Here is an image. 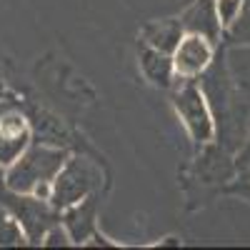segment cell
Segmentation results:
<instances>
[{"label":"cell","instance_id":"cell-2","mask_svg":"<svg viewBox=\"0 0 250 250\" xmlns=\"http://www.w3.org/2000/svg\"><path fill=\"white\" fill-rule=\"evenodd\" d=\"M98 185H100L98 165L88 158H70L62 163V168L53 178L50 205L55 210H65V208L80 203L83 198H88Z\"/></svg>","mask_w":250,"mask_h":250},{"label":"cell","instance_id":"cell-6","mask_svg":"<svg viewBox=\"0 0 250 250\" xmlns=\"http://www.w3.org/2000/svg\"><path fill=\"white\" fill-rule=\"evenodd\" d=\"M30 143V130L25 118L8 110L3 118H0V165H13L20 153L28 148Z\"/></svg>","mask_w":250,"mask_h":250},{"label":"cell","instance_id":"cell-9","mask_svg":"<svg viewBox=\"0 0 250 250\" xmlns=\"http://www.w3.org/2000/svg\"><path fill=\"white\" fill-rule=\"evenodd\" d=\"M140 68L145 73V78H148L153 85L158 88H170L173 80H175V65H173V55L168 53H160L150 45H140Z\"/></svg>","mask_w":250,"mask_h":250},{"label":"cell","instance_id":"cell-15","mask_svg":"<svg viewBox=\"0 0 250 250\" xmlns=\"http://www.w3.org/2000/svg\"><path fill=\"white\" fill-rule=\"evenodd\" d=\"M43 243H45L48 248H68V245H70L73 240H70V235H68V230H65V228H60V225H53L50 230L45 233Z\"/></svg>","mask_w":250,"mask_h":250},{"label":"cell","instance_id":"cell-17","mask_svg":"<svg viewBox=\"0 0 250 250\" xmlns=\"http://www.w3.org/2000/svg\"><path fill=\"white\" fill-rule=\"evenodd\" d=\"M90 245H105V248H115L113 243H108V238H103V235H93V243Z\"/></svg>","mask_w":250,"mask_h":250},{"label":"cell","instance_id":"cell-21","mask_svg":"<svg viewBox=\"0 0 250 250\" xmlns=\"http://www.w3.org/2000/svg\"><path fill=\"white\" fill-rule=\"evenodd\" d=\"M0 168H3V165H0Z\"/></svg>","mask_w":250,"mask_h":250},{"label":"cell","instance_id":"cell-20","mask_svg":"<svg viewBox=\"0 0 250 250\" xmlns=\"http://www.w3.org/2000/svg\"><path fill=\"white\" fill-rule=\"evenodd\" d=\"M248 180H250V173H248Z\"/></svg>","mask_w":250,"mask_h":250},{"label":"cell","instance_id":"cell-10","mask_svg":"<svg viewBox=\"0 0 250 250\" xmlns=\"http://www.w3.org/2000/svg\"><path fill=\"white\" fill-rule=\"evenodd\" d=\"M223 65L228 78H230V85L243 95L245 103H250V43L245 45L235 43L233 48H228Z\"/></svg>","mask_w":250,"mask_h":250},{"label":"cell","instance_id":"cell-5","mask_svg":"<svg viewBox=\"0 0 250 250\" xmlns=\"http://www.w3.org/2000/svg\"><path fill=\"white\" fill-rule=\"evenodd\" d=\"M213 62V45L210 40L195 35V33H185L180 38L178 48L173 50V65L175 75L183 80H190L200 73L208 70V65Z\"/></svg>","mask_w":250,"mask_h":250},{"label":"cell","instance_id":"cell-8","mask_svg":"<svg viewBox=\"0 0 250 250\" xmlns=\"http://www.w3.org/2000/svg\"><path fill=\"white\" fill-rule=\"evenodd\" d=\"M62 225H65L73 243H85L95 233V198H93V193L88 198H83L80 203L65 208Z\"/></svg>","mask_w":250,"mask_h":250},{"label":"cell","instance_id":"cell-13","mask_svg":"<svg viewBox=\"0 0 250 250\" xmlns=\"http://www.w3.org/2000/svg\"><path fill=\"white\" fill-rule=\"evenodd\" d=\"M228 35L238 45L250 43V0H243V8H240L238 18L233 20V25L228 28Z\"/></svg>","mask_w":250,"mask_h":250},{"label":"cell","instance_id":"cell-11","mask_svg":"<svg viewBox=\"0 0 250 250\" xmlns=\"http://www.w3.org/2000/svg\"><path fill=\"white\" fill-rule=\"evenodd\" d=\"M185 35V28L178 18H168V20H155L148 28L143 30V43L150 45L160 53L173 55V50L178 48L180 38Z\"/></svg>","mask_w":250,"mask_h":250},{"label":"cell","instance_id":"cell-14","mask_svg":"<svg viewBox=\"0 0 250 250\" xmlns=\"http://www.w3.org/2000/svg\"><path fill=\"white\" fill-rule=\"evenodd\" d=\"M243 8V0H215V10H218V20L223 28H230L233 20L238 18Z\"/></svg>","mask_w":250,"mask_h":250},{"label":"cell","instance_id":"cell-16","mask_svg":"<svg viewBox=\"0 0 250 250\" xmlns=\"http://www.w3.org/2000/svg\"><path fill=\"white\" fill-rule=\"evenodd\" d=\"M235 165L240 170H250V133L245 138V143L238 148V158H235Z\"/></svg>","mask_w":250,"mask_h":250},{"label":"cell","instance_id":"cell-19","mask_svg":"<svg viewBox=\"0 0 250 250\" xmlns=\"http://www.w3.org/2000/svg\"><path fill=\"white\" fill-rule=\"evenodd\" d=\"M0 98H3V88H0Z\"/></svg>","mask_w":250,"mask_h":250},{"label":"cell","instance_id":"cell-1","mask_svg":"<svg viewBox=\"0 0 250 250\" xmlns=\"http://www.w3.org/2000/svg\"><path fill=\"white\" fill-rule=\"evenodd\" d=\"M68 160L62 148H53V145H30L20 153V158L10 165L5 175L8 190L15 193H33V188L40 183H53L62 163Z\"/></svg>","mask_w":250,"mask_h":250},{"label":"cell","instance_id":"cell-12","mask_svg":"<svg viewBox=\"0 0 250 250\" xmlns=\"http://www.w3.org/2000/svg\"><path fill=\"white\" fill-rule=\"evenodd\" d=\"M25 240V233L20 223L13 218V213L5 205H0V245H20Z\"/></svg>","mask_w":250,"mask_h":250},{"label":"cell","instance_id":"cell-4","mask_svg":"<svg viewBox=\"0 0 250 250\" xmlns=\"http://www.w3.org/2000/svg\"><path fill=\"white\" fill-rule=\"evenodd\" d=\"M175 103V110L183 120V125L188 128L190 138L195 143H208L215 135V123H213V113L210 105L203 95V90L195 85V83H183V88L175 93L173 98Z\"/></svg>","mask_w":250,"mask_h":250},{"label":"cell","instance_id":"cell-7","mask_svg":"<svg viewBox=\"0 0 250 250\" xmlns=\"http://www.w3.org/2000/svg\"><path fill=\"white\" fill-rule=\"evenodd\" d=\"M180 23L185 28V33H195L203 35L213 43L220 38V20H218V10H215V0H198L195 5H190L185 10V15L180 18Z\"/></svg>","mask_w":250,"mask_h":250},{"label":"cell","instance_id":"cell-3","mask_svg":"<svg viewBox=\"0 0 250 250\" xmlns=\"http://www.w3.org/2000/svg\"><path fill=\"white\" fill-rule=\"evenodd\" d=\"M0 205H5L13 213V218L20 223V228H23V233L30 243H40L45 238V233L55 225V208L38 195L30 198L28 193L3 190L0 193Z\"/></svg>","mask_w":250,"mask_h":250},{"label":"cell","instance_id":"cell-18","mask_svg":"<svg viewBox=\"0 0 250 250\" xmlns=\"http://www.w3.org/2000/svg\"><path fill=\"white\" fill-rule=\"evenodd\" d=\"M8 110H13V103H5V100H0V118H3Z\"/></svg>","mask_w":250,"mask_h":250}]
</instances>
